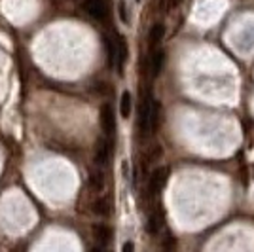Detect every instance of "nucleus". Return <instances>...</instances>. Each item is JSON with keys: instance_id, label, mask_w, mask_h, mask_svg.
<instances>
[{"instance_id": "obj_11", "label": "nucleus", "mask_w": 254, "mask_h": 252, "mask_svg": "<svg viewBox=\"0 0 254 252\" xmlns=\"http://www.w3.org/2000/svg\"><path fill=\"white\" fill-rule=\"evenodd\" d=\"M157 123H159V105L152 97V101H150V129L152 131L157 127Z\"/></svg>"}, {"instance_id": "obj_14", "label": "nucleus", "mask_w": 254, "mask_h": 252, "mask_svg": "<svg viewBox=\"0 0 254 252\" xmlns=\"http://www.w3.org/2000/svg\"><path fill=\"white\" fill-rule=\"evenodd\" d=\"M89 186H91L93 190H103V186H105L103 175H101V173H95V175H91V177H89Z\"/></svg>"}, {"instance_id": "obj_18", "label": "nucleus", "mask_w": 254, "mask_h": 252, "mask_svg": "<svg viewBox=\"0 0 254 252\" xmlns=\"http://www.w3.org/2000/svg\"><path fill=\"white\" fill-rule=\"evenodd\" d=\"M137 2H141V0H137Z\"/></svg>"}, {"instance_id": "obj_2", "label": "nucleus", "mask_w": 254, "mask_h": 252, "mask_svg": "<svg viewBox=\"0 0 254 252\" xmlns=\"http://www.w3.org/2000/svg\"><path fill=\"white\" fill-rule=\"evenodd\" d=\"M169 179V169L167 167H157L152 171L150 175V193H157L163 186L165 182Z\"/></svg>"}, {"instance_id": "obj_9", "label": "nucleus", "mask_w": 254, "mask_h": 252, "mask_svg": "<svg viewBox=\"0 0 254 252\" xmlns=\"http://www.w3.org/2000/svg\"><path fill=\"white\" fill-rule=\"evenodd\" d=\"M93 233H95V239H97L101 245H107V243L112 239V229L107 228V226H95V228H93Z\"/></svg>"}, {"instance_id": "obj_17", "label": "nucleus", "mask_w": 254, "mask_h": 252, "mask_svg": "<svg viewBox=\"0 0 254 252\" xmlns=\"http://www.w3.org/2000/svg\"><path fill=\"white\" fill-rule=\"evenodd\" d=\"M133 249H135L133 243H125V245H123V251H125V252H131Z\"/></svg>"}, {"instance_id": "obj_6", "label": "nucleus", "mask_w": 254, "mask_h": 252, "mask_svg": "<svg viewBox=\"0 0 254 252\" xmlns=\"http://www.w3.org/2000/svg\"><path fill=\"white\" fill-rule=\"evenodd\" d=\"M109 157H110V144L109 141L101 139L97 143V150H95V161H97L99 165H105L109 161Z\"/></svg>"}, {"instance_id": "obj_8", "label": "nucleus", "mask_w": 254, "mask_h": 252, "mask_svg": "<svg viewBox=\"0 0 254 252\" xmlns=\"http://www.w3.org/2000/svg\"><path fill=\"white\" fill-rule=\"evenodd\" d=\"M163 63H165V53L163 51H156L150 59V71H152V76H157L161 69H163Z\"/></svg>"}, {"instance_id": "obj_3", "label": "nucleus", "mask_w": 254, "mask_h": 252, "mask_svg": "<svg viewBox=\"0 0 254 252\" xmlns=\"http://www.w3.org/2000/svg\"><path fill=\"white\" fill-rule=\"evenodd\" d=\"M84 10L85 13H89L93 19H105L107 17V4H105V0H85L84 2Z\"/></svg>"}, {"instance_id": "obj_1", "label": "nucleus", "mask_w": 254, "mask_h": 252, "mask_svg": "<svg viewBox=\"0 0 254 252\" xmlns=\"http://www.w3.org/2000/svg\"><path fill=\"white\" fill-rule=\"evenodd\" d=\"M150 101H152V93L148 91L145 97V101L141 103V112H139V127L143 135H150Z\"/></svg>"}, {"instance_id": "obj_7", "label": "nucleus", "mask_w": 254, "mask_h": 252, "mask_svg": "<svg viewBox=\"0 0 254 252\" xmlns=\"http://www.w3.org/2000/svg\"><path fill=\"white\" fill-rule=\"evenodd\" d=\"M165 35V27L161 23L154 25L152 29H150V35H148V40H150V48H156L157 44L161 42V38Z\"/></svg>"}, {"instance_id": "obj_16", "label": "nucleus", "mask_w": 254, "mask_h": 252, "mask_svg": "<svg viewBox=\"0 0 254 252\" xmlns=\"http://www.w3.org/2000/svg\"><path fill=\"white\" fill-rule=\"evenodd\" d=\"M181 2H182V0H167V10H173V8H177Z\"/></svg>"}, {"instance_id": "obj_13", "label": "nucleus", "mask_w": 254, "mask_h": 252, "mask_svg": "<svg viewBox=\"0 0 254 252\" xmlns=\"http://www.w3.org/2000/svg\"><path fill=\"white\" fill-rule=\"evenodd\" d=\"M161 228V216L159 215H152L150 216V220H148V233H157V229Z\"/></svg>"}, {"instance_id": "obj_10", "label": "nucleus", "mask_w": 254, "mask_h": 252, "mask_svg": "<svg viewBox=\"0 0 254 252\" xmlns=\"http://www.w3.org/2000/svg\"><path fill=\"white\" fill-rule=\"evenodd\" d=\"M120 112H121V118H129V114H131V93L129 91H123L121 93Z\"/></svg>"}, {"instance_id": "obj_5", "label": "nucleus", "mask_w": 254, "mask_h": 252, "mask_svg": "<svg viewBox=\"0 0 254 252\" xmlns=\"http://www.w3.org/2000/svg\"><path fill=\"white\" fill-rule=\"evenodd\" d=\"M127 59V46L121 36H116V69L118 74H123V63Z\"/></svg>"}, {"instance_id": "obj_4", "label": "nucleus", "mask_w": 254, "mask_h": 252, "mask_svg": "<svg viewBox=\"0 0 254 252\" xmlns=\"http://www.w3.org/2000/svg\"><path fill=\"white\" fill-rule=\"evenodd\" d=\"M101 125H103V131L107 135H112L116 129V118H114V112L110 105H103L101 107Z\"/></svg>"}, {"instance_id": "obj_15", "label": "nucleus", "mask_w": 254, "mask_h": 252, "mask_svg": "<svg viewBox=\"0 0 254 252\" xmlns=\"http://www.w3.org/2000/svg\"><path fill=\"white\" fill-rule=\"evenodd\" d=\"M118 12H120L121 21H123V23H127V12H125V2H123V0L118 2Z\"/></svg>"}, {"instance_id": "obj_12", "label": "nucleus", "mask_w": 254, "mask_h": 252, "mask_svg": "<svg viewBox=\"0 0 254 252\" xmlns=\"http://www.w3.org/2000/svg\"><path fill=\"white\" fill-rule=\"evenodd\" d=\"M93 211H95L97 215H101V216H109V213H110L109 199H99V201H95V205H93Z\"/></svg>"}]
</instances>
